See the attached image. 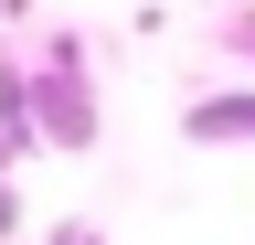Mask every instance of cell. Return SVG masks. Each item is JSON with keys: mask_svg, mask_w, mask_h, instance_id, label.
<instances>
[{"mask_svg": "<svg viewBox=\"0 0 255 245\" xmlns=\"http://www.w3.org/2000/svg\"><path fill=\"white\" fill-rule=\"evenodd\" d=\"M32 85V149H96V85H85V53L64 43L43 75H21Z\"/></svg>", "mask_w": 255, "mask_h": 245, "instance_id": "6da1fadb", "label": "cell"}, {"mask_svg": "<svg viewBox=\"0 0 255 245\" xmlns=\"http://www.w3.org/2000/svg\"><path fill=\"white\" fill-rule=\"evenodd\" d=\"M181 128L202 139V149H223V139H255V85H223V96H191V107H181Z\"/></svg>", "mask_w": 255, "mask_h": 245, "instance_id": "7a4b0ae2", "label": "cell"}, {"mask_svg": "<svg viewBox=\"0 0 255 245\" xmlns=\"http://www.w3.org/2000/svg\"><path fill=\"white\" fill-rule=\"evenodd\" d=\"M0 149H32V85H21V64H0Z\"/></svg>", "mask_w": 255, "mask_h": 245, "instance_id": "3957f363", "label": "cell"}, {"mask_svg": "<svg viewBox=\"0 0 255 245\" xmlns=\"http://www.w3.org/2000/svg\"><path fill=\"white\" fill-rule=\"evenodd\" d=\"M11 224H21V192H11V181H0V235H11Z\"/></svg>", "mask_w": 255, "mask_h": 245, "instance_id": "277c9868", "label": "cell"}, {"mask_svg": "<svg viewBox=\"0 0 255 245\" xmlns=\"http://www.w3.org/2000/svg\"><path fill=\"white\" fill-rule=\"evenodd\" d=\"M43 245H96V235H85V224H64V235H43Z\"/></svg>", "mask_w": 255, "mask_h": 245, "instance_id": "5b68a950", "label": "cell"}, {"mask_svg": "<svg viewBox=\"0 0 255 245\" xmlns=\"http://www.w3.org/2000/svg\"><path fill=\"white\" fill-rule=\"evenodd\" d=\"M245 53H255V21H245Z\"/></svg>", "mask_w": 255, "mask_h": 245, "instance_id": "8992f818", "label": "cell"}]
</instances>
